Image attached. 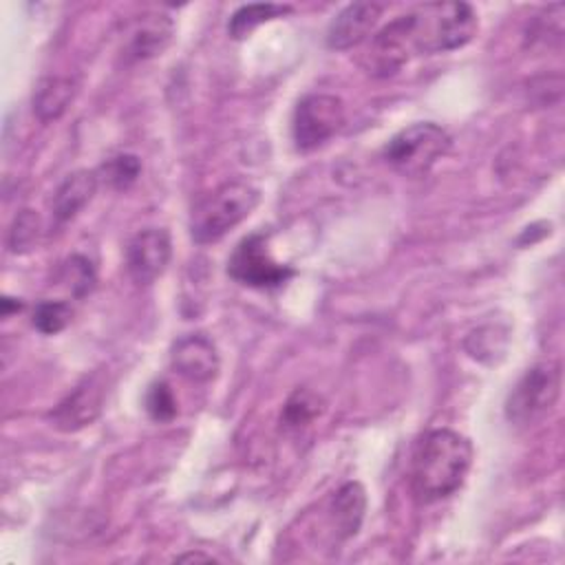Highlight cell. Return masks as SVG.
Returning <instances> with one entry per match:
<instances>
[{"label": "cell", "mask_w": 565, "mask_h": 565, "mask_svg": "<svg viewBox=\"0 0 565 565\" xmlns=\"http://www.w3.org/2000/svg\"><path fill=\"white\" fill-rule=\"evenodd\" d=\"M479 20L468 2H426L380 29L391 51L408 64L415 55L446 53L466 46Z\"/></svg>", "instance_id": "obj_1"}, {"label": "cell", "mask_w": 565, "mask_h": 565, "mask_svg": "<svg viewBox=\"0 0 565 565\" xmlns=\"http://www.w3.org/2000/svg\"><path fill=\"white\" fill-rule=\"evenodd\" d=\"M472 466V444L452 428L424 433L411 457V488L422 503L455 494Z\"/></svg>", "instance_id": "obj_2"}, {"label": "cell", "mask_w": 565, "mask_h": 565, "mask_svg": "<svg viewBox=\"0 0 565 565\" xmlns=\"http://www.w3.org/2000/svg\"><path fill=\"white\" fill-rule=\"evenodd\" d=\"M260 201L258 188L243 179L227 181L205 194L190 214V234L196 243H214L243 223Z\"/></svg>", "instance_id": "obj_3"}, {"label": "cell", "mask_w": 565, "mask_h": 565, "mask_svg": "<svg viewBox=\"0 0 565 565\" xmlns=\"http://www.w3.org/2000/svg\"><path fill=\"white\" fill-rule=\"evenodd\" d=\"M452 137L435 121H417L393 135L382 157L404 177H424L448 150Z\"/></svg>", "instance_id": "obj_4"}, {"label": "cell", "mask_w": 565, "mask_h": 565, "mask_svg": "<svg viewBox=\"0 0 565 565\" xmlns=\"http://www.w3.org/2000/svg\"><path fill=\"white\" fill-rule=\"evenodd\" d=\"M563 373L554 360L530 366L512 386L505 399V417L510 424L527 428L552 413L561 397Z\"/></svg>", "instance_id": "obj_5"}, {"label": "cell", "mask_w": 565, "mask_h": 565, "mask_svg": "<svg viewBox=\"0 0 565 565\" xmlns=\"http://www.w3.org/2000/svg\"><path fill=\"white\" fill-rule=\"evenodd\" d=\"M344 124V102L329 93H309L298 99L291 115L296 150L309 152L327 143Z\"/></svg>", "instance_id": "obj_6"}, {"label": "cell", "mask_w": 565, "mask_h": 565, "mask_svg": "<svg viewBox=\"0 0 565 565\" xmlns=\"http://www.w3.org/2000/svg\"><path fill=\"white\" fill-rule=\"evenodd\" d=\"M227 274L236 282L254 289H276L294 276V269L271 256L263 232H254L247 234L230 254Z\"/></svg>", "instance_id": "obj_7"}, {"label": "cell", "mask_w": 565, "mask_h": 565, "mask_svg": "<svg viewBox=\"0 0 565 565\" xmlns=\"http://www.w3.org/2000/svg\"><path fill=\"white\" fill-rule=\"evenodd\" d=\"M172 241L163 227H146L137 232L126 247V269L137 285L154 282L168 267Z\"/></svg>", "instance_id": "obj_8"}, {"label": "cell", "mask_w": 565, "mask_h": 565, "mask_svg": "<svg viewBox=\"0 0 565 565\" xmlns=\"http://www.w3.org/2000/svg\"><path fill=\"white\" fill-rule=\"evenodd\" d=\"M104 380L99 373H93L90 377H84L49 415L51 426L57 430L71 433L79 430L97 419L104 404Z\"/></svg>", "instance_id": "obj_9"}, {"label": "cell", "mask_w": 565, "mask_h": 565, "mask_svg": "<svg viewBox=\"0 0 565 565\" xmlns=\"http://www.w3.org/2000/svg\"><path fill=\"white\" fill-rule=\"evenodd\" d=\"M170 364L185 380L203 384L218 375L221 358L216 344L205 333H188L172 344Z\"/></svg>", "instance_id": "obj_10"}, {"label": "cell", "mask_w": 565, "mask_h": 565, "mask_svg": "<svg viewBox=\"0 0 565 565\" xmlns=\"http://www.w3.org/2000/svg\"><path fill=\"white\" fill-rule=\"evenodd\" d=\"M384 4L380 2H351L333 15L327 26L324 42L333 51H347L362 44L382 18Z\"/></svg>", "instance_id": "obj_11"}, {"label": "cell", "mask_w": 565, "mask_h": 565, "mask_svg": "<svg viewBox=\"0 0 565 565\" xmlns=\"http://www.w3.org/2000/svg\"><path fill=\"white\" fill-rule=\"evenodd\" d=\"M172 31V20L166 13H141L126 29L124 55L132 62L161 55L170 44Z\"/></svg>", "instance_id": "obj_12"}, {"label": "cell", "mask_w": 565, "mask_h": 565, "mask_svg": "<svg viewBox=\"0 0 565 565\" xmlns=\"http://www.w3.org/2000/svg\"><path fill=\"white\" fill-rule=\"evenodd\" d=\"M366 510V492L358 481H347L340 486L327 505L331 534L338 541H347L358 534Z\"/></svg>", "instance_id": "obj_13"}, {"label": "cell", "mask_w": 565, "mask_h": 565, "mask_svg": "<svg viewBox=\"0 0 565 565\" xmlns=\"http://www.w3.org/2000/svg\"><path fill=\"white\" fill-rule=\"evenodd\" d=\"M97 192V172L75 170L62 179L51 199V214L57 223H66L84 210Z\"/></svg>", "instance_id": "obj_14"}, {"label": "cell", "mask_w": 565, "mask_h": 565, "mask_svg": "<svg viewBox=\"0 0 565 565\" xmlns=\"http://www.w3.org/2000/svg\"><path fill=\"white\" fill-rule=\"evenodd\" d=\"M77 84L71 77H42L33 90V113L40 121L49 124L60 119L75 99Z\"/></svg>", "instance_id": "obj_15"}, {"label": "cell", "mask_w": 565, "mask_h": 565, "mask_svg": "<svg viewBox=\"0 0 565 565\" xmlns=\"http://www.w3.org/2000/svg\"><path fill=\"white\" fill-rule=\"evenodd\" d=\"M291 13L289 4H274V2H256V4H243L238 7L230 22H227V33L234 40H243L247 38L256 26L274 20V18H282Z\"/></svg>", "instance_id": "obj_16"}, {"label": "cell", "mask_w": 565, "mask_h": 565, "mask_svg": "<svg viewBox=\"0 0 565 565\" xmlns=\"http://www.w3.org/2000/svg\"><path fill=\"white\" fill-rule=\"evenodd\" d=\"M322 397L309 388H296L280 413V424L287 430H300L309 426L322 413Z\"/></svg>", "instance_id": "obj_17"}, {"label": "cell", "mask_w": 565, "mask_h": 565, "mask_svg": "<svg viewBox=\"0 0 565 565\" xmlns=\"http://www.w3.org/2000/svg\"><path fill=\"white\" fill-rule=\"evenodd\" d=\"M73 318V307L66 300H42L33 309V327L44 333L53 335L60 333Z\"/></svg>", "instance_id": "obj_18"}, {"label": "cell", "mask_w": 565, "mask_h": 565, "mask_svg": "<svg viewBox=\"0 0 565 565\" xmlns=\"http://www.w3.org/2000/svg\"><path fill=\"white\" fill-rule=\"evenodd\" d=\"M40 238V216L33 210H22L13 218L7 236V245L13 254H24L35 247Z\"/></svg>", "instance_id": "obj_19"}, {"label": "cell", "mask_w": 565, "mask_h": 565, "mask_svg": "<svg viewBox=\"0 0 565 565\" xmlns=\"http://www.w3.org/2000/svg\"><path fill=\"white\" fill-rule=\"evenodd\" d=\"M62 282L64 287L75 296V298H82L86 296L93 285H95V269H93V263L86 258V256H79V254H73L64 265H62Z\"/></svg>", "instance_id": "obj_20"}, {"label": "cell", "mask_w": 565, "mask_h": 565, "mask_svg": "<svg viewBox=\"0 0 565 565\" xmlns=\"http://www.w3.org/2000/svg\"><path fill=\"white\" fill-rule=\"evenodd\" d=\"M99 172L115 190H126L137 181V177L141 172V161L137 154L121 152V154L106 159V163L102 166Z\"/></svg>", "instance_id": "obj_21"}, {"label": "cell", "mask_w": 565, "mask_h": 565, "mask_svg": "<svg viewBox=\"0 0 565 565\" xmlns=\"http://www.w3.org/2000/svg\"><path fill=\"white\" fill-rule=\"evenodd\" d=\"M146 411L154 422H170L177 415V399L166 382H154L148 388Z\"/></svg>", "instance_id": "obj_22"}, {"label": "cell", "mask_w": 565, "mask_h": 565, "mask_svg": "<svg viewBox=\"0 0 565 565\" xmlns=\"http://www.w3.org/2000/svg\"><path fill=\"white\" fill-rule=\"evenodd\" d=\"M13 298H9V296H4L2 298V316H9V311H18V309H22V302H11Z\"/></svg>", "instance_id": "obj_23"}, {"label": "cell", "mask_w": 565, "mask_h": 565, "mask_svg": "<svg viewBox=\"0 0 565 565\" xmlns=\"http://www.w3.org/2000/svg\"><path fill=\"white\" fill-rule=\"evenodd\" d=\"M177 561H214V558H212V556H207V554L188 552V554H181V556H177Z\"/></svg>", "instance_id": "obj_24"}]
</instances>
